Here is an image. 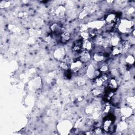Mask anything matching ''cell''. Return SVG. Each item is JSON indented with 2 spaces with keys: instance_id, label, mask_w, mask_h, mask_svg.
Wrapping results in <instances>:
<instances>
[{
  "instance_id": "9",
  "label": "cell",
  "mask_w": 135,
  "mask_h": 135,
  "mask_svg": "<svg viewBox=\"0 0 135 135\" xmlns=\"http://www.w3.org/2000/svg\"><path fill=\"white\" fill-rule=\"evenodd\" d=\"M104 59V56L102 54L100 53H97L95 54L94 56V59L98 62L101 61L103 60Z\"/></svg>"
},
{
  "instance_id": "1",
  "label": "cell",
  "mask_w": 135,
  "mask_h": 135,
  "mask_svg": "<svg viewBox=\"0 0 135 135\" xmlns=\"http://www.w3.org/2000/svg\"><path fill=\"white\" fill-rule=\"evenodd\" d=\"M117 17L114 14H110L106 18V21L109 25L114 24L117 22Z\"/></svg>"
},
{
  "instance_id": "5",
  "label": "cell",
  "mask_w": 135,
  "mask_h": 135,
  "mask_svg": "<svg viewBox=\"0 0 135 135\" xmlns=\"http://www.w3.org/2000/svg\"><path fill=\"white\" fill-rule=\"evenodd\" d=\"M83 66V63L80 61H77L75 63H73L71 65V68L72 71L76 72L79 71L81 68Z\"/></svg>"
},
{
  "instance_id": "6",
  "label": "cell",
  "mask_w": 135,
  "mask_h": 135,
  "mask_svg": "<svg viewBox=\"0 0 135 135\" xmlns=\"http://www.w3.org/2000/svg\"><path fill=\"white\" fill-rule=\"evenodd\" d=\"M112 125V120L111 119H106L103 124V129L105 131L108 132L110 130Z\"/></svg>"
},
{
  "instance_id": "3",
  "label": "cell",
  "mask_w": 135,
  "mask_h": 135,
  "mask_svg": "<svg viewBox=\"0 0 135 135\" xmlns=\"http://www.w3.org/2000/svg\"><path fill=\"white\" fill-rule=\"evenodd\" d=\"M72 50L75 52H79L82 50V40H77L73 44Z\"/></svg>"
},
{
  "instance_id": "7",
  "label": "cell",
  "mask_w": 135,
  "mask_h": 135,
  "mask_svg": "<svg viewBox=\"0 0 135 135\" xmlns=\"http://www.w3.org/2000/svg\"><path fill=\"white\" fill-rule=\"evenodd\" d=\"M70 39V34L67 31L63 32L61 34V40L63 42H66Z\"/></svg>"
},
{
  "instance_id": "11",
  "label": "cell",
  "mask_w": 135,
  "mask_h": 135,
  "mask_svg": "<svg viewBox=\"0 0 135 135\" xmlns=\"http://www.w3.org/2000/svg\"><path fill=\"white\" fill-rule=\"evenodd\" d=\"M69 64L66 63L65 62H63L61 63L60 64V67L62 69H63L64 70H68L69 68Z\"/></svg>"
},
{
  "instance_id": "13",
  "label": "cell",
  "mask_w": 135,
  "mask_h": 135,
  "mask_svg": "<svg viewBox=\"0 0 135 135\" xmlns=\"http://www.w3.org/2000/svg\"><path fill=\"white\" fill-rule=\"evenodd\" d=\"M107 70H108V67L106 65H103L101 67V68L100 69V71H102V72H105V71H107Z\"/></svg>"
},
{
  "instance_id": "12",
  "label": "cell",
  "mask_w": 135,
  "mask_h": 135,
  "mask_svg": "<svg viewBox=\"0 0 135 135\" xmlns=\"http://www.w3.org/2000/svg\"><path fill=\"white\" fill-rule=\"evenodd\" d=\"M94 132H95V133H96V134H101V133H102V130L100 128H99V127H98L96 128L94 130Z\"/></svg>"
},
{
  "instance_id": "2",
  "label": "cell",
  "mask_w": 135,
  "mask_h": 135,
  "mask_svg": "<svg viewBox=\"0 0 135 135\" xmlns=\"http://www.w3.org/2000/svg\"><path fill=\"white\" fill-rule=\"evenodd\" d=\"M93 48V43L88 40H82V50L89 51Z\"/></svg>"
},
{
  "instance_id": "10",
  "label": "cell",
  "mask_w": 135,
  "mask_h": 135,
  "mask_svg": "<svg viewBox=\"0 0 135 135\" xmlns=\"http://www.w3.org/2000/svg\"><path fill=\"white\" fill-rule=\"evenodd\" d=\"M121 49L120 48H118V47H115L114 48L113 50H112V54L114 55H118L121 52Z\"/></svg>"
},
{
  "instance_id": "8",
  "label": "cell",
  "mask_w": 135,
  "mask_h": 135,
  "mask_svg": "<svg viewBox=\"0 0 135 135\" xmlns=\"http://www.w3.org/2000/svg\"><path fill=\"white\" fill-rule=\"evenodd\" d=\"M132 43L129 41H124L121 42V49L124 50H128L131 46Z\"/></svg>"
},
{
  "instance_id": "4",
  "label": "cell",
  "mask_w": 135,
  "mask_h": 135,
  "mask_svg": "<svg viewBox=\"0 0 135 135\" xmlns=\"http://www.w3.org/2000/svg\"><path fill=\"white\" fill-rule=\"evenodd\" d=\"M90 59V55L89 53V51L82 50L81 51V52L80 55V61L83 62H88Z\"/></svg>"
}]
</instances>
